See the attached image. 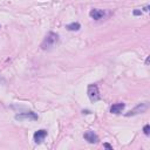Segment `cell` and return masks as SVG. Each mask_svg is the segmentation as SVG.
I'll list each match as a JSON object with an SVG mask.
<instances>
[{
	"label": "cell",
	"instance_id": "obj_7",
	"mask_svg": "<svg viewBox=\"0 0 150 150\" xmlns=\"http://www.w3.org/2000/svg\"><path fill=\"white\" fill-rule=\"evenodd\" d=\"M89 15H90L94 20H100V19H102V18L104 16V12L101 11V9H97V8H93V9L90 11Z\"/></svg>",
	"mask_w": 150,
	"mask_h": 150
},
{
	"label": "cell",
	"instance_id": "obj_4",
	"mask_svg": "<svg viewBox=\"0 0 150 150\" xmlns=\"http://www.w3.org/2000/svg\"><path fill=\"white\" fill-rule=\"evenodd\" d=\"M15 120L22 121V120H30V121H36L38 120V115L33 111H28V112H22V114H18L15 115Z\"/></svg>",
	"mask_w": 150,
	"mask_h": 150
},
{
	"label": "cell",
	"instance_id": "obj_2",
	"mask_svg": "<svg viewBox=\"0 0 150 150\" xmlns=\"http://www.w3.org/2000/svg\"><path fill=\"white\" fill-rule=\"evenodd\" d=\"M87 94L91 102H96L100 100V91H98V87L96 84H89L88 89H87Z\"/></svg>",
	"mask_w": 150,
	"mask_h": 150
},
{
	"label": "cell",
	"instance_id": "obj_5",
	"mask_svg": "<svg viewBox=\"0 0 150 150\" xmlns=\"http://www.w3.org/2000/svg\"><path fill=\"white\" fill-rule=\"evenodd\" d=\"M47 137V130H45V129H40V130H38V131H35L34 132V135H33V138H34V142L35 143H41L45 138Z\"/></svg>",
	"mask_w": 150,
	"mask_h": 150
},
{
	"label": "cell",
	"instance_id": "obj_10",
	"mask_svg": "<svg viewBox=\"0 0 150 150\" xmlns=\"http://www.w3.org/2000/svg\"><path fill=\"white\" fill-rule=\"evenodd\" d=\"M143 131H144V134L148 136V135L150 134V125H149V124L144 125V128H143Z\"/></svg>",
	"mask_w": 150,
	"mask_h": 150
},
{
	"label": "cell",
	"instance_id": "obj_12",
	"mask_svg": "<svg viewBox=\"0 0 150 150\" xmlns=\"http://www.w3.org/2000/svg\"><path fill=\"white\" fill-rule=\"evenodd\" d=\"M104 146H105V148H108V149H112V146H111L110 144H108V143H104Z\"/></svg>",
	"mask_w": 150,
	"mask_h": 150
},
{
	"label": "cell",
	"instance_id": "obj_8",
	"mask_svg": "<svg viewBox=\"0 0 150 150\" xmlns=\"http://www.w3.org/2000/svg\"><path fill=\"white\" fill-rule=\"evenodd\" d=\"M124 107H125L124 103H115L110 107V112L111 114H120V112H122Z\"/></svg>",
	"mask_w": 150,
	"mask_h": 150
},
{
	"label": "cell",
	"instance_id": "obj_1",
	"mask_svg": "<svg viewBox=\"0 0 150 150\" xmlns=\"http://www.w3.org/2000/svg\"><path fill=\"white\" fill-rule=\"evenodd\" d=\"M57 41H59V35L54 32H49L46 35V38L43 39V41L41 43V48L43 50H49L57 43Z\"/></svg>",
	"mask_w": 150,
	"mask_h": 150
},
{
	"label": "cell",
	"instance_id": "obj_3",
	"mask_svg": "<svg viewBox=\"0 0 150 150\" xmlns=\"http://www.w3.org/2000/svg\"><path fill=\"white\" fill-rule=\"evenodd\" d=\"M148 108H149L148 102L139 103V104H138L137 107H135L132 110H130L129 112H127V114H125V116H132V115H136V114H139V112H144Z\"/></svg>",
	"mask_w": 150,
	"mask_h": 150
},
{
	"label": "cell",
	"instance_id": "obj_9",
	"mask_svg": "<svg viewBox=\"0 0 150 150\" xmlns=\"http://www.w3.org/2000/svg\"><path fill=\"white\" fill-rule=\"evenodd\" d=\"M66 28H67L68 30H79V29L81 28V25H80L79 22H71V23L67 25Z\"/></svg>",
	"mask_w": 150,
	"mask_h": 150
},
{
	"label": "cell",
	"instance_id": "obj_6",
	"mask_svg": "<svg viewBox=\"0 0 150 150\" xmlns=\"http://www.w3.org/2000/svg\"><path fill=\"white\" fill-rule=\"evenodd\" d=\"M83 137H84V139H86V141H88L89 143H96V142L98 141L97 135H96L94 131H91V130L86 131V132H84V135H83Z\"/></svg>",
	"mask_w": 150,
	"mask_h": 150
},
{
	"label": "cell",
	"instance_id": "obj_11",
	"mask_svg": "<svg viewBox=\"0 0 150 150\" xmlns=\"http://www.w3.org/2000/svg\"><path fill=\"white\" fill-rule=\"evenodd\" d=\"M132 14H134V15H141V14H142V12H141L139 9H135V11L132 12Z\"/></svg>",
	"mask_w": 150,
	"mask_h": 150
}]
</instances>
